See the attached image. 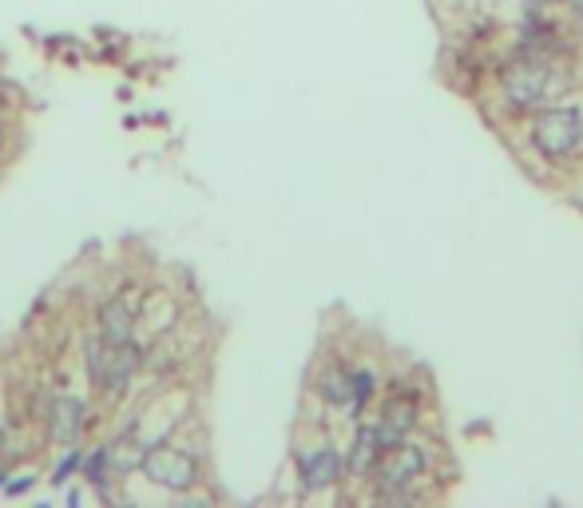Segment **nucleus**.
<instances>
[{"mask_svg": "<svg viewBox=\"0 0 583 508\" xmlns=\"http://www.w3.org/2000/svg\"><path fill=\"white\" fill-rule=\"evenodd\" d=\"M369 421L386 449L421 433L429 421V386L417 374H386V389H381Z\"/></svg>", "mask_w": 583, "mask_h": 508, "instance_id": "0eeeda50", "label": "nucleus"}, {"mask_svg": "<svg viewBox=\"0 0 583 508\" xmlns=\"http://www.w3.org/2000/svg\"><path fill=\"white\" fill-rule=\"evenodd\" d=\"M36 485H40V469H36V464H16V469L9 473V481H4V488H0V497L24 500Z\"/></svg>", "mask_w": 583, "mask_h": 508, "instance_id": "f3484780", "label": "nucleus"}, {"mask_svg": "<svg viewBox=\"0 0 583 508\" xmlns=\"http://www.w3.org/2000/svg\"><path fill=\"white\" fill-rule=\"evenodd\" d=\"M183 318H187V310H183L175 290L155 287V282L144 287V302H139V338H144V346L171 334Z\"/></svg>", "mask_w": 583, "mask_h": 508, "instance_id": "ddd939ff", "label": "nucleus"}, {"mask_svg": "<svg viewBox=\"0 0 583 508\" xmlns=\"http://www.w3.org/2000/svg\"><path fill=\"white\" fill-rule=\"evenodd\" d=\"M191 425L171 437V442L151 445L139 464V481L151 485L155 493H167V497H195L198 488L210 481V461H207V437L198 445H191Z\"/></svg>", "mask_w": 583, "mask_h": 508, "instance_id": "423d86ee", "label": "nucleus"}, {"mask_svg": "<svg viewBox=\"0 0 583 508\" xmlns=\"http://www.w3.org/2000/svg\"><path fill=\"white\" fill-rule=\"evenodd\" d=\"M381 389H386V370H381L369 354L353 358L350 362V425L374 413Z\"/></svg>", "mask_w": 583, "mask_h": 508, "instance_id": "4468645a", "label": "nucleus"}, {"mask_svg": "<svg viewBox=\"0 0 583 508\" xmlns=\"http://www.w3.org/2000/svg\"><path fill=\"white\" fill-rule=\"evenodd\" d=\"M139 302H144V282H139V278H127V282L111 287L108 294L92 306L88 326L111 346L144 342V338H139Z\"/></svg>", "mask_w": 583, "mask_h": 508, "instance_id": "9d476101", "label": "nucleus"}, {"mask_svg": "<svg viewBox=\"0 0 583 508\" xmlns=\"http://www.w3.org/2000/svg\"><path fill=\"white\" fill-rule=\"evenodd\" d=\"M563 188H568V203H572L575 210H583V164L575 167L572 176H563Z\"/></svg>", "mask_w": 583, "mask_h": 508, "instance_id": "a211bd4d", "label": "nucleus"}, {"mask_svg": "<svg viewBox=\"0 0 583 508\" xmlns=\"http://www.w3.org/2000/svg\"><path fill=\"white\" fill-rule=\"evenodd\" d=\"M88 445V442H84ZM84 445H68V449H56V461L48 469V485L56 493H64L72 481H80V464H84Z\"/></svg>", "mask_w": 583, "mask_h": 508, "instance_id": "dca6fc26", "label": "nucleus"}, {"mask_svg": "<svg viewBox=\"0 0 583 508\" xmlns=\"http://www.w3.org/2000/svg\"><path fill=\"white\" fill-rule=\"evenodd\" d=\"M306 401L318 406L321 413H330L333 421H341V430L350 425V358H341L338 346L321 350L309 365Z\"/></svg>", "mask_w": 583, "mask_h": 508, "instance_id": "9b49d317", "label": "nucleus"}, {"mask_svg": "<svg viewBox=\"0 0 583 508\" xmlns=\"http://www.w3.org/2000/svg\"><path fill=\"white\" fill-rule=\"evenodd\" d=\"M104 445H108V461H111V469H116V476H120V485H127L132 476H139V464H144L147 445H144V437L127 425V421H123L116 433H108Z\"/></svg>", "mask_w": 583, "mask_h": 508, "instance_id": "2eb2a0df", "label": "nucleus"}, {"mask_svg": "<svg viewBox=\"0 0 583 508\" xmlns=\"http://www.w3.org/2000/svg\"><path fill=\"white\" fill-rule=\"evenodd\" d=\"M517 9H532V12H551V9H563V0H517Z\"/></svg>", "mask_w": 583, "mask_h": 508, "instance_id": "aec40b11", "label": "nucleus"}, {"mask_svg": "<svg viewBox=\"0 0 583 508\" xmlns=\"http://www.w3.org/2000/svg\"><path fill=\"white\" fill-rule=\"evenodd\" d=\"M580 56H551V52H505L493 60L488 72V116L496 128H517L524 116L551 100H563L580 88Z\"/></svg>", "mask_w": 583, "mask_h": 508, "instance_id": "f257e3e1", "label": "nucleus"}, {"mask_svg": "<svg viewBox=\"0 0 583 508\" xmlns=\"http://www.w3.org/2000/svg\"><path fill=\"white\" fill-rule=\"evenodd\" d=\"M341 445H345V488H341V497H362L365 485H369V476H374V469H377V461H381V453H386V445L377 442V430L369 418L345 425Z\"/></svg>", "mask_w": 583, "mask_h": 508, "instance_id": "f8f14e48", "label": "nucleus"}, {"mask_svg": "<svg viewBox=\"0 0 583 508\" xmlns=\"http://www.w3.org/2000/svg\"><path fill=\"white\" fill-rule=\"evenodd\" d=\"M517 152L539 179L572 176L583 164V96L580 88L551 100L517 123Z\"/></svg>", "mask_w": 583, "mask_h": 508, "instance_id": "f03ea898", "label": "nucleus"}, {"mask_svg": "<svg viewBox=\"0 0 583 508\" xmlns=\"http://www.w3.org/2000/svg\"><path fill=\"white\" fill-rule=\"evenodd\" d=\"M9 132H12V123H0V164H4V159H9V152H12Z\"/></svg>", "mask_w": 583, "mask_h": 508, "instance_id": "412c9836", "label": "nucleus"}, {"mask_svg": "<svg viewBox=\"0 0 583 508\" xmlns=\"http://www.w3.org/2000/svg\"><path fill=\"white\" fill-rule=\"evenodd\" d=\"M12 469H16V464L9 461V457H4V461H0V488H4V481H9V473Z\"/></svg>", "mask_w": 583, "mask_h": 508, "instance_id": "4be33fe9", "label": "nucleus"}, {"mask_svg": "<svg viewBox=\"0 0 583 508\" xmlns=\"http://www.w3.org/2000/svg\"><path fill=\"white\" fill-rule=\"evenodd\" d=\"M195 418H198L195 386L183 382V374H179V377H167V382H155L151 394L139 398L135 418H127V425H132V430L144 437L147 449H151V445H159V442H171V437Z\"/></svg>", "mask_w": 583, "mask_h": 508, "instance_id": "6e6552de", "label": "nucleus"}, {"mask_svg": "<svg viewBox=\"0 0 583 508\" xmlns=\"http://www.w3.org/2000/svg\"><path fill=\"white\" fill-rule=\"evenodd\" d=\"M345 430L338 425H309L297 421V433L290 442V473H294L297 500H341L345 488Z\"/></svg>", "mask_w": 583, "mask_h": 508, "instance_id": "20e7f679", "label": "nucleus"}, {"mask_svg": "<svg viewBox=\"0 0 583 508\" xmlns=\"http://www.w3.org/2000/svg\"><path fill=\"white\" fill-rule=\"evenodd\" d=\"M144 342H104L96 330H84L80 338V362H84V377H88V394L96 409L116 413L123 401H132L135 382L144 377Z\"/></svg>", "mask_w": 583, "mask_h": 508, "instance_id": "39448f33", "label": "nucleus"}, {"mask_svg": "<svg viewBox=\"0 0 583 508\" xmlns=\"http://www.w3.org/2000/svg\"><path fill=\"white\" fill-rule=\"evenodd\" d=\"M437 476H440V445L421 430L413 437H405V442L389 445L386 453H381L362 500H374V505H417V500L429 497L425 485L437 481Z\"/></svg>", "mask_w": 583, "mask_h": 508, "instance_id": "7ed1b4c3", "label": "nucleus"}, {"mask_svg": "<svg viewBox=\"0 0 583 508\" xmlns=\"http://www.w3.org/2000/svg\"><path fill=\"white\" fill-rule=\"evenodd\" d=\"M88 493H92V488L84 485V481H80V485H68V488H64V505H68V508L84 505V500H88Z\"/></svg>", "mask_w": 583, "mask_h": 508, "instance_id": "6ab92c4d", "label": "nucleus"}, {"mask_svg": "<svg viewBox=\"0 0 583 508\" xmlns=\"http://www.w3.org/2000/svg\"><path fill=\"white\" fill-rule=\"evenodd\" d=\"M99 409L92 394L56 386L40 406H36V421H45V445L48 449H68V445H84L92 433V418Z\"/></svg>", "mask_w": 583, "mask_h": 508, "instance_id": "1a4fd4ad", "label": "nucleus"}]
</instances>
